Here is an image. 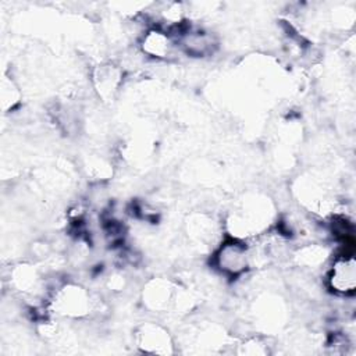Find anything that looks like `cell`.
<instances>
[{
    "mask_svg": "<svg viewBox=\"0 0 356 356\" xmlns=\"http://www.w3.org/2000/svg\"><path fill=\"white\" fill-rule=\"evenodd\" d=\"M49 310L67 320H82L95 312L96 302L88 288L78 282H64L56 286L47 300Z\"/></svg>",
    "mask_w": 356,
    "mask_h": 356,
    "instance_id": "6da1fadb",
    "label": "cell"
},
{
    "mask_svg": "<svg viewBox=\"0 0 356 356\" xmlns=\"http://www.w3.org/2000/svg\"><path fill=\"white\" fill-rule=\"evenodd\" d=\"M211 266L227 278L242 277L252 268L250 245L248 241L228 236L214 249Z\"/></svg>",
    "mask_w": 356,
    "mask_h": 356,
    "instance_id": "7a4b0ae2",
    "label": "cell"
},
{
    "mask_svg": "<svg viewBox=\"0 0 356 356\" xmlns=\"http://www.w3.org/2000/svg\"><path fill=\"white\" fill-rule=\"evenodd\" d=\"M325 286L337 296H350L356 289V260L352 253L335 256L325 271Z\"/></svg>",
    "mask_w": 356,
    "mask_h": 356,
    "instance_id": "3957f363",
    "label": "cell"
},
{
    "mask_svg": "<svg viewBox=\"0 0 356 356\" xmlns=\"http://www.w3.org/2000/svg\"><path fill=\"white\" fill-rule=\"evenodd\" d=\"M172 33L177 42V47L192 58H206L213 56L218 49V40L216 35L207 29L182 25Z\"/></svg>",
    "mask_w": 356,
    "mask_h": 356,
    "instance_id": "277c9868",
    "label": "cell"
},
{
    "mask_svg": "<svg viewBox=\"0 0 356 356\" xmlns=\"http://www.w3.org/2000/svg\"><path fill=\"white\" fill-rule=\"evenodd\" d=\"M136 348L149 355H171L175 352V342L171 332L156 321H145L135 330Z\"/></svg>",
    "mask_w": 356,
    "mask_h": 356,
    "instance_id": "5b68a950",
    "label": "cell"
},
{
    "mask_svg": "<svg viewBox=\"0 0 356 356\" xmlns=\"http://www.w3.org/2000/svg\"><path fill=\"white\" fill-rule=\"evenodd\" d=\"M8 286L22 298H36L42 293L44 278L39 268L29 261H19L10 267L7 275Z\"/></svg>",
    "mask_w": 356,
    "mask_h": 356,
    "instance_id": "8992f818",
    "label": "cell"
},
{
    "mask_svg": "<svg viewBox=\"0 0 356 356\" xmlns=\"http://www.w3.org/2000/svg\"><path fill=\"white\" fill-rule=\"evenodd\" d=\"M138 47L145 57L156 61H164L174 54L177 42L170 31L153 25L142 32L138 40Z\"/></svg>",
    "mask_w": 356,
    "mask_h": 356,
    "instance_id": "52a82bcc",
    "label": "cell"
},
{
    "mask_svg": "<svg viewBox=\"0 0 356 356\" xmlns=\"http://www.w3.org/2000/svg\"><path fill=\"white\" fill-rule=\"evenodd\" d=\"M175 285L163 277L150 278L142 289V302L145 307L153 313H163L174 302Z\"/></svg>",
    "mask_w": 356,
    "mask_h": 356,
    "instance_id": "ba28073f",
    "label": "cell"
},
{
    "mask_svg": "<svg viewBox=\"0 0 356 356\" xmlns=\"http://www.w3.org/2000/svg\"><path fill=\"white\" fill-rule=\"evenodd\" d=\"M122 82V70L113 64L104 63L97 65L92 72V83L103 100H110L118 92Z\"/></svg>",
    "mask_w": 356,
    "mask_h": 356,
    "instance_id": "9c48e42d",
    "label": "cell"
},
{
    "mask_svg": "<svg viewBox=\"0 0 356 356\" xmlns=\"http://www.w3.org/2000/svg\"><path fill=\"white\" fill-rule=\"evenodd\" d=\"M330 256V252L324 245L320 243H306L299 246L292 253V261L296 267L303 270H314L321 267Z\"/></svg>",
    "mask_w": 356,
    "mask_h": 356,
    "instance_id": "30bf717a",
    "label": "cell"
},
{
    "mask_svg": "<svg viewBox=\"0 0 356 356\" xmlns=\"http://www.w3.org/2000/svg\"><path fill=\"white\" fill-rule=\"evenodd\" d=\"M21 102L19 86L11 76H3L0 83V103L4 113L13 111Z\"/></svg>",
    "mask_w": 356,
    "mask_h": 356,
    "instance_id": "8fae6325",
    "label": "cell"
},
{
    "mask_svg": "<svg viewBox=\"0 0 356 356\" xmlns=\"http://www.w3.org/2000/svg\"><path fill=\"white\" fill-rule=\"evenodd\" d=\"M188 232L196 241H200V242L209 241L214 235L213 218H210L204 214H200V216L197 214V216L192 217L188 221Z\"/></svg>",
    "mask_w": 356,
    "mask_h": 356,
    "instance_id": "7c38bea8",
    "label": "cell"
},
{
    "mask_svg": "<svg viewBox=\"0 0 356 356\" xmlns=\"http://www.w3.org/2000/svg\"><path fill=\"white\" fill-rule=\"evenodd\" d=\"M268 352V346L260 337H250L246 338L241 345H239V353H246V355H264Z\"/></svg>",
    "mask_w": 356,
    "mask_h": 356,
    "instance_id": "4fadbf2b",
    "label": "cell"
}]
</instances>
